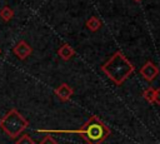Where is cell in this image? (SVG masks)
I'll return each mask as SVG.
<instances>
[{"instance_id":"obj_6","label":"cell","mask_w":160,"mask_h":144,"mask_svg":"<svg viewBox=\"0 0 160 144\" xmlns=\"http://www.w3.org/2000/svg\"><path fill=\"white\" fill-rule=\"evenodd\" d=\"M54 93H55V95L58 96V99H59L60 101H68V100L72 96L74 89H72L69 84L62 83V84H60V85L54 90Z\"/></svg>"},{"instance_id":"obj_11","label":"cell","mask_w":160,"mask_h":144,"mask_svg":"<svg viewBox=\"0 0 160 144\" xmlns=\"http://www.w3.org/2000/svg\"><path fill=\"white\" fill-rule=\"evenodd\" d=\"M16 144H35V141H34V139L29 134H22L16 140Z\"/></svg>"},{"instance_id":"obj_8","label":"cell","mask_w":160,"mask_h":144,"mask_svg":"<svg viewBox=\"0 0 160 144\" xmlns=\"http://www.w3.org/2000/svg\"><path fill=\"white\" fill-rule=\"evenodd\" d=\"M86 28L90 31H96V30H99L101 28V21L96 16H91L90 19L86 20Z\"/></svg>"},{"instance_id":"obj_9","label":"cell","mask_w":160,"mask_h":144,"mask_svg":"<svg viewBox=\"0 0 160 144\" xmlns=\"http://www.w3.org/2000/svg\"><path fill=\"white\" fill-rule=\"evenodd\" d=\"M0 16L4 21H10L14 16V11L10 6H2L1 10H0Z\"/></svg>"},{"instance_id":"obj_15","label":"cell","mask_w":160,"mask_h":144,"mask_svg":"<svg viewBox=\"0 0 160 144\" xmlns=\"http://www.w3.org/2000/svg\"><path fill=\"white\" fill-rule=\"evenodd\" d=\"M0 54H1V49H0Z\"/></svg>"},{"instance_id":"obj_10","label":"cell","mask_w":160,"mask_h":144,"mask_svg":"<svg viewBox=\"0 0 160 144\" xmlns=\"http://www.w3.org/2000/svg\"><path fill=\"white\" fill-rule=\"evenodd\" d=\"M154 91H155V89L151 88V86L146 88V89L142 91V96H144V99H145L148 103H154Z\"/></svg>"},{"instance_id":"obj_3","label":"cell","mask_w":160,"mask_h":144,"mask_svg":"<svg viewBox=\"0 0 160 144\" xmlns=\"http://www.w3.org/2000/svg\"><path fill=\"white\" fill-rule=\"evenodd\" d=\"M28 126L29 121L14 108L0 119V129L11 139L19 136Z\"/></svg>"},{"instance_id":"obj_13","label":"cell","mask_w":160,"mask_h":144,"mask_svg":"<svg viewBox=\"0 0 160 144\" xmlns=\"http://www.w3.org/2000/svg\"><path fill=\"white\" fill-rule=\"evenodd\" d=\"M154 103L160 104V88L155 89V91H154Z\"/></svg>"},{"instance_id":"obj_1","label":"cell","mask_w":160,"mask_h":144,"mask_svg":"<svg viewBox=\"0 0 160 144\" xmlns=\"http://www.w3.org/2000/svg\"><path fill=\"white\" fill-rule=\"evenodd\" d=\"M38 131L41 133H66V134H81L84 140L88 144H101L105 141V139L110 135V129L109 126L102 123L98 116L91 115L89 120L82 125L80 129H74V130H42L39 129Z\"/></svg>"},{"instance_id":"obj_12","label":"cell","mask_w":160,"mask_h":144,"mask_svg":"<svg viewBox=\"0 0 160 144\" xmlns=\"http://www.w3.org/2000/svg\"><path fill=\"white\" fill-rule=\"evenodd\" d=\"M39 144H58V141H56L52 136H50V135H45V136L40 140Z\"/></svg>"},{"instance_id":"obj_5","label":"cell","mask_w":160,"mask_h":144,"mask_svg":"<svg viewBox=\"0 0 160 144\" xmlns=\"http://www.w3.org/2000/svg\"><path fill=\"white\" fill-rule=\"evenodd\" d=\"M12 51H14V54H15L20 60H24V59H26L28 56L31 55L32 48H31L25 40H20V41H18L16 45L14 46Z\"/></svg>"},{"instance_id":"obj_7","label":"cell","mask_w":160,"mask_h":144,"mask_svg":"<svg viewBox=\"0 0 160 144\" xmlns=\"http://www.w3.org/2000/svg\"><path fill=\"white\" fill-rule=\"evenodd\" d=\"M58 55L62 59V60H70L74 55H75V50L69 45V44H64L59 48L58 50Z\"/></svg>"},{"instance_id":"obj_2","label":"cell","mask_w":160,"mask_h":144,"mask_svg":"<svg viewBox=\"0 0 160 144\" xmlns=\"http://www.w3.org/2000/svg\"><path fill=\"white\" fill-rule=\"evenodd\" d=\"M101 70L116 85H121L134 73L135 66L121 51H115L109 60L102 64Z\"/></svg>"},{"instance_id":"obj_4","label":"cell","mask_w":160,"mask_h":144,"mask_svg":"<svg viewBox=\"0 0 160 144\" xmlns=\"http://www.w3.org/2000/svg\"><path fill=\"white\" fill-rule=\"evenodd\" d=\"M140 74L144 76L145 80L152 81V80L159 75V68H158L152 61H146V63L140 68Z\"/></svg>"},{"instance_id":"obj_14","label":"cell","mask_w":160,"mask_h":144,"mask_svg":"<svg viewBox=\"0 0 160 144\" xmlns=\"http://www.w3.org/2000/svg\"><path fill=\"white\" fill-rule=\"evenodd\" d=\"M135 1H141V0H135Z\"/></svg>"}]
</instances>
